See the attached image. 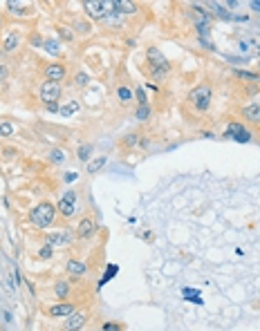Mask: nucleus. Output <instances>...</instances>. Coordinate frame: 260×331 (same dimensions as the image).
I'll return each instance as SVG.
<instances>
[{"instance_id": "obj_35", "label": "nucleus", "mask_w": 260, "mask_h": 331, "mask_svg": "<svg viewBox=\"0 0 260 331\" xmlns=\"http://www.w3.org/2000/svg\"><path fill=\"white\" fill-rule=\"evenodd\" d=\"M29 45H32V47H43V45H45V38H43L38 32H34L32 36H29Z\"/></svg>"}, {"instance_id": "obj_33", "label": "nucleus", "mask_w": 260, "mask_h": 331, "mask_svg": "<svg viewBox=\"0 0 260 331\" xmlns=\"http://www.w3.org/2000/svg\"><path fill=\"white\" fill-rule=\"evenodd\" d=\"M52 255H54V249L49 246V244H43V246L38 249V258L41 260H52Z\"/></svg>"}, {"instance_id": "obj_42", "label": "nucleus", "mask_w": 260, "mask_h": 331, "mask_svg": "<svg viewBox=\"0 0 260 331\" xmlns=\"http://www.w3.org/2000/svg\"><path fill=\"white\" fill-rule=\"evenodd\" d=\"M0 27H3V16H0Z\"/></svg>"}, {"instance_id": "obj_18", "label": "nucleus", "mask_w": 260, "mask_h": 331, "mask_svg": "<svg viewBox=\"0 0 260 331\" xmlns=\"http://www.w3.org/2000/svg\"><path fill=\"white\" fill-rule=\"evenodd\" d=\"M173 65L171 63H164V65H157V67H148V76L153 78V81H164V78L171 74Z\"/></svg>"}, {"instance_id": "obj_15", "label": "nucleus", "mask_w": 260, "mask_h": 331, "mask_svg": "<svg viewBox=\"0 0 260 331\" xmlns=\"http://www.w3.org/2000/svg\"><path fill=\"white\" fill-rule=\"evenodd\" d=\"M74 311H77V304H72V302H56V304H52V307L47 309V315H49V318H68V315H72Z\"/></svg>"}, {"instance_id": "obj_2", "label": "nucleus", "mask_w": 260, "mask_h": 331, "mask_svg": "<svg viewBox=\"0 0 260 331\" xmlns=\"http://www.w3.org/2000/svg\"><path fill=\"white\" fill-rule=\"evenodd\" d=\"M186 101L188 105L195 110V112H207L211 108V101H213V90L209 83H200L195 85L191 92L186 94Z\"/></svg>"}, {"instance_id": "obj_26", "label": "nucleus", "mask_w": 260, "mask_h": 331, "mask_svg": "<svg viewBox=\"0 0 260 331\" xmlns=\"http://www.w3.org/2000/svg\"><path fill=\"white\" fill-rule=\"evenodd\" d=\"M135 117H137V121H148V119L153 117V108L151 105H139L137 112H135Z\"/></svg>"}, {"instance_id": "obj_1", "label": "nucleus", "mask_w": 260, "mask_h": 331, "mask_svg": "<svg viewBox=\"0 0 260 331\" xmlns=\"http://www.w3.org/2000/svg\"><path fill=\"white\" fill-rule=\"evenodd\" d=\"M56 219V204L52 202H38L36 206L29 208V224L38 230L49 228Z\"/></svg>"}, {"instance_id": "obj_25", "label": "nucleus", "mask_w": 260, "mask_h": 331, "mask_svg": "<svg viewBox=\"0 0 260 331\" xmlns=\"http://www.w3.org/2000/svg\"><path fill=\"white\" fill-rule=\"evenodd\" d=\"M108 163V159L106 157H97V159H90V161H88V173L90 175H94V173H99V170H101L103 168V166H106Z\"/></svg>"}, {"instance_id": "obj_37", "label": "nucleus", "mask_w": 260, "mask_h": 331, "mask_svg": "<svg viewBox=\"0 0 260 331\" xmlns=\"http://www.w3.org/2000/svg\"><path fill=\"white\" fill-rule=\"evenodd\" d=\"M139 150H148L151 148V139L148 137H144V134H139V145H137Z\"/></svg>"}, {"instance_id": "obj_5", "label": "nucleus", "mask_w": 260, "mask_h": 331, "mask_svg": "<svg viewBox=\"0 0 260 331\" xmlns=\"http://www.w3.org/2000/svg\"><path fill=\"white\" fill-rule=\"evenodd\" d=\"M83 9H86V16L90 21H103L110 14V3H106V0H86Z\"/></svg>"}, {"instance_id": "obj_6", "label": "nucleus", "mask_w": 260, "mask_h": 331, "mask_svg": "<svg viewBox=\"0 0 260 331\" xmlns=\"http://www.w3.org/2000/svg\"><path fill=\"white\" fill-rule=\"evenodd\" d=\"M88 318H90V313H88L86 309H77L72 315H68V318H65L63 331H81L88 324Z\"/></svg>"}, {"instance_id": "obj_30", "label": "nucleus", "mask_w": 260, "mask_h": 331, "mask_svg": "<svg viewBox=\"0 0 260 331\" xmlns=\"http://www.w3.org/2000/svg\"><path fill=\"white\" fill-rule=\"evenodd\" d=\"M121 145H126V148H135V145H139V132H128L126 137L121 139Z\"/></svg>"}, {"instance_id": "obj_32", "label": "nucleus", "mask_w": 260, "mask_h": 331, "mask_svg": "<svg viewBox=\"0 0 260 331\" xmlns=\"http://www.w3.org/2000/svg\"><path fill=\"white\" fill-rule=\"evenodd\" d=\"M88 83H90V74L88 72H83V69H81V72L74 74V85H79V88H86Z\"/></svg>"}, {"instance_id": "obj_9", "label": "nucleus", "mask_w": 260, "mask_h": 331, "mask_svg": "<svg viewBox=\"0 0 260 331\" xmlns=\"http://www.w3.org/2000/svg\"><path fill=\"white\" fill-rule=\"evenodd\" d=\"M21 45H23V36H21V32L12 29V32L5 34L3 43H0V52H3V54H14L18 47H21Z\"/></svg>"}, {"instance_id": "obj_24", "label": "nucleus", "mask_w": 260, "mask_h": 331, "mask_svg": "<svg viewBox=\"0 0 260 331\" xmlns=\"http://www.w3.org/2000/svg\"><path fill=\"white\" fill-rule=\"evenodd\" d=\"M43 49L47 54H52V56H58V54H61V41H56V38H45Z\"/></svg>"}, {"instance_id": "obj_21", "label": "nucleus", "mask_w": 260, "mask_h": 331, "mask_svg": "<svg viewBox=\"0 0 260 331\" xmlns=\"http://www.w3.org/2000/svg\"><path fill=\"white\" fill-rule=\"evenodd\" d=\"M236 78H240L242 83H249V85H256L258 81H260V74H256V72H247V69H236Z\"/></svg>"}, {"instance_id": "obj_17", "label": "nucleus", "mask_w": 260, "mask_h": 331, "mask_svg": "<svg viewBox=\"0 0 260 331\" xmlns=\"http://www.w3.org/2000/svg\"><path fill=\"white\" fill-rule=\"evenodd\" d=\"M146 61H148V67H157V65L168 63V58L162 54V49L153 45V47H148V52H146Z\"/></svg>"}, {"instance_id": "obj_3", "label": "nucleus", "mask_w": 260, "mask_h": 331, "mask_svg": "<svg viewBox=\"0 0 260 331\" xmlns=\"http://www.w3.org/2000/svg\"><path fill=\"white\" fill-rule=\"evenodd\" d=\"M56 210H58V215H63L65 219L74 217L77 210H79V193L77 190L74 188L65 190V193L61 195V199H58V204H56Z\"/></svg>"}, {"instance_id": "obj_28", "label": "nucleus", "mask_w": 260, "mask_h": 331, "mask_svg": "<svg viewBox=\"0 0 260 331\" xmlns=\"http://www.w3.org/2000/svg\"><path fill=\"white\" fill-rule=\"evenodd\" d=\"M92 150H94L92 143L81 145V148H79V152H77V157L81 159V161H90V159H92Z\"/></svg>"}, {"instance_id": "obj_22", "label": "nucleus", "mask_w": 260, "mask_h": 331, "mask_svg": "<svg viewBox=\"0 0 260 331\" xmlns=\"http://www.w3.org/2000/svg\"><path fill=\"white\" fill-rule=\"evenodd\" d=\"M117 99H119V103L121 105H128L135 99V92L130 88H126V85H119L117 88Z\"/></svg>"}, {"instance_id": "obj_4", "label": "nucleus", "mask_w": 260, "mask_h": 331, "mask_svg": "<svg viewBox=\"0 0 260 331\" xmlns=\"http://www.w3.org/2000/svg\"><path fill=\"white\" fill-rule=\"evenodd\" d=\"M38 97H41L43 105L58 103V99L63 97V85L61 83H54V81H43L41 88H38Z\"/></svg>"}, {"instance_id": "obj_31", "label": "nucleus", "mask_w": 260, "mask_h": 331, "mask_svg": "<svg viewBox=\"0 0 260 331\" xmlns=\"http://www.w3.org/2000/svg\"><path fill=\"white\" fill-rule=\"evenodd\" d=\"M56 32H58V36H61L63 41H68V43H72V41H74V32H72V27H63V25H58Z\"/></svg>"}, {"instance_id": "obj_19", "label": "nucleus", "mask_w": 260, "mask_h": 331, "mask_svg": "<svg viewBox=\"0 0 260 331\" xmlns=\"http://www.w3.org/2000/svg\"><path fill=\"white\" fill-rule=\"evenodd\" d=\"M54 295H56L58 302H68V298L72 295V289H70L68 280H58V282L54 284Z\"/></svg>"}, {"instance_id": "obj_34", "label": "nucleus", "mask_w": 260, "mask_h": 331, "mask_svg": "<svg viewBox=\"0 0 260 331\" xmlns=\"http://www.w3.org/2000/svg\"><path fill=\"white\" fill-rule=\"evenodd\" d=\"M135 99H137L139 105H148V97H146V90H144V88L135 90Z\"/></svg>"}, {"instance_id": "obj_13", "label": "nucleus", "mask_w": 260, "mask_h": 331, "mask_svg": "<svg viewBox=\"0 0 260 331\" xmlns=\"http://www.w3.org/2000/svg\"><path fill=\"white\" fill-rule=\"evenodd\" d=\"M110 12L119 14V16H135L139 12L137 3H126V0H112L110 3Z\"/></svg>"}, {"instance_id": "obj_20", "label": "nucleus", "mask_w": 260, "mask_h": 331, "mask_svg": "<svg viewBox=\"0 0 260 331\" xmlns=\"http://www.w3.org/2000/svg\"><path fill=\"white\" fill-rule=\"evenodd\" d=\"M72 32L79 34V36H90V34H92V23L86 21V18H74Z\"/></svg>"}, {"instance_id": "obj_40", "label": "nucleus", "mask_w": 260, "mask_h": 331, "mask_svg": "<svg viewBox=\"0 0 260 331\" xmlns=\"http://www.w3.org/2000/svg\"><path fill=\"white\" fill-rule=\"evenodd\" d=\"M45 110H47V112H58V110H61V105L52 103V105H45Z\"/></svg>"}, {"instance_id": "obj_14", "label": "nucleus", "mask_w": 260, "mask_h": 331, "mask_svg": "<svg viewBox=\"0 0 260 331\" xmlns=\"http://www.w3.org/2000/svg\"><path fill=\"white\" fill-rule=\"evenodd\" d=\"M5 9H7V14H12V16L16 18H25V16H32L36 9L32 7V5H23V3H14V0H9V3H5Z\"/></svg>"}, {"instance_id": "obj_11", "label": "nucleus", "mask_w": 260, "mask_h": 331, "mask_svg": "<svg viewBox=\"0 0 260 331\" xmlns=\"http://www.w3.org/2000/svg\"><path fill=\"white\" fill-rule=\"evenodd\" d=\"M77 237L74 233H68V230H54V233H49L47 237H45V244H49L52 249H61L65 244H72V239Z\"/></svg>"}, {"instance_id": "obj_27", "label": "nucleus", "mask_w": 260, "mask_h": 331, "mask_svg": "<svg viewBox=\"0 0 260 331\" xmlns=\"http://www.w3.org/2000/svg\"><path fill=\"white\" fill-rule=\"evenodd\" d=\"M9 137H14V125L12 121L0 119V139H9Z\"/></svg>"}, {"instance_id": "obj_38", "label": "nucleus", "mask_w": 260, "mask_h": 331, "mask_svg": "<svg viewBox=\"0 0 260 331\" xmlns=\"http://www.w3.org/2000/svg\"><path fill=\"white\" fill-rule=\"evenodd\" d=\"M216 7V16H220V18H231V14L227 12V9L222 7V5H213Z\"/></svg>"}, {"instance_id": "obj_12", "label": "nucleus", "mask_w": 260, "mask_h": 331, "mask_svg": "<svg viewBox=\"0 0 260 331\" xmlns=\"http://www.w3.org/2000/svg\"><path fill=\"white\" fill-rule=\"evenodd\" d=\"M240 117H242L244 123L253 125V128H260V103H249L240 110Z\"/></svg>"}, {"instance_id": "obj_39", "label": "nucleus", "mask_w": 260, "mask_h": 331, "mask_svg": "<svg viewBox=\"0 0 260 331\" xmlns=\"http://www.w3.org/2000/svg\"><path fill=\"white\" fill-rule=\"evenodd\" d=\"M9 76V69H7V65L5 63H0V81H5V78Z\"/></svg>"}, {"instance_id": "obj_8", "label": "nucleus", "mask_w": 260, "mask_h": 331, "mask_svg": "<svg viewBox=\"0 0 260 331\" xmlns=\"http://www.w3.org/2000/svg\"><path fill=\"white\" fill-rule=\"evenodd\" d=\"M43 74L47 81L63 83L65 78H68V67H65V63H47L43 69Z\"/></svg>"}, {"instance_id": "obj_7", "label": "nucleus", "mask_w": 260, "mask_h": 331, "mask_svg": "<svg viewBox=\"0 0 260 331\" xmlns=\"http://www.w3.org/2000/svg\"><path fill=\"white\" fill-rule=\"evenodd\" d=\"M94 233H97V222H94L92 215H86V217H81L77 222V228H74L77 239H90L94 237Z\"/></svg>"}, {"instance_id": "obj_41", "label": "nucleus", "mask_w": 260, "mask_h": 331, "mask_svg": "<svg viewBox=\"0 0 260 331\" xmlns=\"http://www.w3.org/2000/svg\"><path fill=\"white\" fill-rule=\"evenodd\" d=\"M251 9H256V12H260V3H251Z\"/></svg>"}, {"instance_id": "obj_29", "label": "nucleus", "mask_w": 260, "mask_h": 331, "mask_svg": "<svg viewBox=\"0 0 260 331\" xmlns=\"http://www.w3.org/2000/svg\"><path fill=\"white\" fill-rule=\"evenodd\" d=\"M47 159L52 163H63L65 161V150H61V148H52L49 150V154H47Z\"/></svg>"}, {"instance_id": "obj_10", "label": "nucleus", "mask_w": 260, "mask_h": 331, "mask_svg": "<svg viewBox=\"0 0 260 331\" xmlns=\"http://www.w3.org/2000/svg\"><path fill=\"white\" fill-rule=\"evenodd\" d=\"M227 134L231 139H236V141H240V143L251 141V130H247V125L240 123V121H231V123H229L227 125Z\"/></svg>"}, {"instance_id": "obj_36", "label": "nucleus", "mask_w": 260, "mask_h": 331, "mask_svg": "<svg viewBox=\"0 0 260 331\" xmlns=\"http://www.w3.org/2000/svg\"><path fill=\"white\" fill-rule=\"evenodd\" d=\"M101 329L103 331H123V324H119V322H106Z\"/></svg>"}, {"instance_id": "obj_16", "label": "nucleus", "mask_w": 260, "mask_h": 331, "mask_svg": "<svg viewBox=\"0 0 260 331\" xmlns=\"http://www.w3.org/2000/svg\"><path fill=\"white\" fill-rule=\"evenodd\" d=\"M65 271H68V275H72V278H83V275L88 273V264L79 258H70L68 262H65Z\"/></svg>"}, {"instance_id": "obj_23", "label": "nucleus", "mask_w": 260, "mask_h": 331, "mask_svg": "<svg viewBox=\"0 0 260 331\" xmlns=\"http://www.w3.org/2000/svg\"><path fill=\"white\" fill-rule=\"evenodd\" d=\"M79 110H81V103H79L77 99H72V101H70V103L61 105L58 114H61V117H72V114H74V112H79Z\"/></svg>"}]
</instances>
